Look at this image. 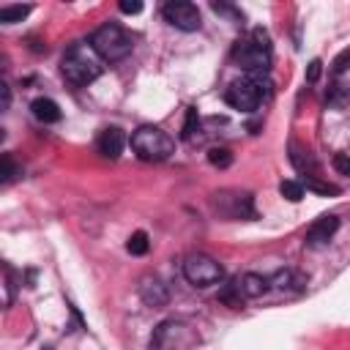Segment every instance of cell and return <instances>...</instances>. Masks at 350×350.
<instances>
[{
    "mask_svg": "<svg viewBox=\"0 0 350 350\" xmlns=\"http://www.w3.org/2000/svg\"><path fill=\"white\" fill-rule=\"evenodd\" d=\"M60 71H63L66 82H71L74 88H85L93 79H98V74H101V57L88 44H71L66 49L63 60H60Z\"/></svg>",
    "mask_w": 350,
    "mask_h": 350,
    "instance_id": "6da1fadb",
    "label": "cell"
},
{
    "mask_svg": "<svg viewBox=\"0 0 350 350\" xmlns=\"http://www.w3.org/2000/svg\"><path fill=\"white\" fill-rule=\"evenodd\" d=\"M232 57L241 68H246L249 74H262L271 68V41L268 33L262 27L252 30L249 38H241L232 49Z\"/></svg>",
    "mask_w": 350,
    "mask_h": 350,
    "instance_id": "7a4b0ae2",
    "label": "cell"
},
{
    "mask_svg": "<svg viewBox=\"0 0 350 350\" xmlns=\"http://www.w3.org/2000/svg\"><path fill=\"white\" fill-rule=\"evenodd\" d=\"M90 46H93V52H96L101 60L118 63V60H123V57L131 52L134 41H131V36H129L120 25L107 22V25H101V27L90 36Z\"/></svg>",
    "mask_w": 350,
    "mask_h": 350,
    "instance_id": "3957f363",
    "label": "cell"
},
{
    "mask_svg": "<svg viewBox=\"0 0 350 350\" xmlns=\"http://www.w3.org/2000/svg\"><path fill=\"white\" fill-rule=\"evenodd\" d=\"M131 150L142 159V161H164L172 156L175 142L167 131H161L159 126H139L131 134Z\"/></svg>",
    "mask_w": 350,
    "mask_h": 350,
    "instance_id": "277c9868",
    "label": "cell"
},
{
    "mask_svg": "<svg viewBox=\"0 0 350 350\" xmlns=\"http://www.w3.org/2000/svg\"><path fill=\"white\" fill-rule=\"evenodd\" d=\"M183 276L194 287H211V284H216V282L224 279V271H221V265L211 254L194 252V254H189L183 260Z\"/></svg>",
    "mask_w": 350,
    "mask_h": 350,
    "instance_id": "5b68a950",
    "label": "cell"
},
{
    "mask_svg": "<svg viewBox=\"0 0 350 350\" xmlns=\"http://www.w3.org/2000/svg\"><path fill=\"white\" fill-rule=\"evenodd\" d=\"M260 98H262V90H260V82L254 79H235L224 90V101L241 112H254L260 107Z\"/></svg>",
    "mask_w": 350,
    "mask_h": 350,
    "instance_id": "8992f818",
    "label": "cell"
},
{
    "mask_svg": "<svg viewBox=\"0 0 350 350\" xmlns=\"http://www.w3.org/2000/svg\"><path fill=\"white\" fill-rule=\"evenodd\" d=\"M161 14H164V19H167L172 27L186 30V33L200 30V25H202L200 8H197L194 3H189V0H170V3L161 8Z\"/></svg>",
    "mask_w": 350,
    "mask_h": 350,
    "instance_id": "52a82bcc",
    "label": "cell"
},
{
    "mask_svg": "<svg viewBox=\"0 0 350 350\" xmlns=\"http://www.w3.org/2000/svg\"><path fill=\"white\" fill-rule=\"evenodd\" d=\"M336 230H339V216L325 213V216L314 219V221H312V227L306 230V246L317 249V246L328 243V241L334 238V232H336Z\"/></svg>",
    "mask_w": 350,
    "mask_h": 350,
    "instance_id": "ba28073f",
    "label": "cell"
},
{
    "mask_svg": "<svg viewBox=\"0 0 350 350\" xmlns=\"http://www.w3.org/2000/svg\"><path fill=\"white\" fill-rule=\"evenodd\" d=\"M96 148H98L101 156L118 159V156L123 153V148H126V137H123V131L115 129V126L101 129V131H98V139H96Z\"/></svg>",
    "mask_w": 350,
    "mask_h": 350,
    "instance_id": "9c48e42d",
    "label": "cell"
},
{
    "mask_svg": "<svg viewBox=\"0 0 350 350\" xmlns=\"http://www.w3.org/2000/svg\"><path fill=\"white\" fill-rule=\"evenodd\" d=\"M139 295H142V301H145L148 306H164V304L170 301L167 287H164L156 276H142V279H139Z\"/></svg>",
    "mask_w": 350,
    "mask_h": 350,
    "instance_id": "30bf717a",
    "label": "cell"
},
{
    "mask_svg": "<svg viewBox=\"0 0 350 350\" xmlns=\"http://www.w3.org/2000/svg\"><path fill=\"white\" fill-rule=\"evenodd\" d=\"M30 109H33V115H36L41 123H57V120L63 118L60 107H57L52 98H36V101L30 104Z\"/></svg>",
    "mask_w": 350,
    "mask_h": 350,
    "instance_id": "8fae6325",
    "label": "cell"
},
{
    "mask_svg": "<svg viewBox=\"0 0 350 350\" xmlns=\"http://www.w3.org/2000/svg\"><path fill=\"white\" fill-rule=\"evenodd\" d=\"M238 287H241V293H243L246 298H260V295L268 290V279L260 276V273H246V276H241Z\"/></svg>",
    "mask_w": 350,
    "mask_h": 350,
    "instance_id": "7c38bea8",
    "label": "cell"
},
{
    "mask_svg": "<svg viewBox=\"0 0 350 350\" xmlns=\"http://www.w3.org/2000/svg\"><path fill=\"white\" fill-rule=\"evenodd\" d=\"M27 14H30V5H3L0 8V22L14 25V22H22Z\"/></svg>",
    "mask_w": 350,
    "mask_h": 350,
    "instance_id": "4fadbf2b",
    "label": "cell"
},
{
    "mask_svg": "<svg viewBox=\"0 0 350 350\" xmlns=\"http://www.w3.org/2000/svg\"><path fill=\"white\" fill-rule=\"evenodd\" d=\"M279 194L284 200H290V202H298L304 197V183L301 180H282L279 183Z\"/></svg>",
    "mask_w": 350,
    "mask_h": 350,
    "instance_id": "5bb4252c",
    "label": "cell"
},
{
    "mask_svg": "<svg viewBox=\"0 0 350 350\" xmlns=\"http://www.w3.org/2000/svg\"><path fill=\"white\" fill-rule=\"evenodd\" d=\"M345 104H350V88L347 85H334L331 93H328V107L342 109Z\"/></svg>",
    "mask_w": 350,
    "mask_h": 350,
    "instance_id": "9a60e30c",
    "label": "cell"
},
{
    "mask_svg": "<svg viewBox=\"0 0 350 350\" xmlns=\"http://www.w3.org/2000/svg\"><path fill=\"white\" fill-rule=\"evenodd\" d=\"M148 246H150V241H148V235L142 232V230H137V232H131V238H129V243H126V249L131 252V254H145L148 252Z\"/></svg>",
    "mask_w": 350,
    "mask_h": 350,
    "instance_id": "2e32d148",
    "label": "cell"
},
{
    "mask_svg": "<svg viewBox=\"0 0 350 350\" xmlns=\"http://www.w3.org/2000/svg\"><path fill=\"white\" fill-rule=\"evenodd\" d=\"M208 161H211L213 167L224 170V167L232 164V153H230L227 148H211V150H208Z\"/></svg>",
    "mask_w": 350,
    "mask_h": 350,
    "instance_id": "e0dca14e",
    "label": "cell"
},
{
    "mask_svg": "<svg viewBox=\"0 0 350 350\" xmlns=\"http://www.w3.org/2000/svg\"><path fill=\"white\" fill-rule=\"evenodd\" d=\"M290 159H293V164H295L301 172H306V167H309V172H314V161H312L309 150H298V145H293V153H290Z\"/></svg>",
    "mask_w": 350,
    "mask_h": 350,
    "instance_id": "ac0fdd59",
    "label": "cell"
},
{
    "mask_svg": "<svg viewBox=\"0 0 350 350\" xmlns=\"http://www.w3.org/2000/svg\"><path fill=\"white\" fill-rule=\"evenodd\" d=\"M197 126H200V115H197L194 107H189V112H186V123H183V139H191L194 131H197Z\"/></svg>",
    "mask_w": 350,
    "mask_h": 350,
    "instance_id": "d6986e66",
    "label": "cell"
},
{
    "mask_svg": "<svg viewBox=\"0 0 350 350\" xmlns=\"http://www.w3.org/2000/svg\"><path fill=\"white\" fill-rule=\"evenodd\" d=\"M16 175H19V167H16V164H14V159H11L8 153H5V156H3V170H0V180H3V183H8V180H14Z\"/></svg>",
    "mask_w": 350,
    "mask_h": 350,
    "instance_id": "ffe728a7",
    "label": "cell"
},
{
    "mask_svg": "<svg viewBox=\"0 0 350 350\" xmlns=\"http://www.w3.org/2000/svg\"><path fill=\"white\" fill-rule=\"evenodd\" d=\"M304 284V279L301 276H295L293 271H284V273H276V287H301Z\"/></svg>",
    "mask_w": 350,
    "mask_h": 350,
    "instance_id": "44dd1931",
    "label": "cell"
},
{
    "mask_svg": "<svg viewBox=\"0 0 350 350\" xmlns=\"http://www.w3.org/2000/svg\"><path fill=\"white\" fill-rule=\"evenodd\" d=\"M331 164H334V170H336L339 175H350V156H347V153H336Z\"/></svg>",
    "mask_w": 350,
    "mask_h": 350,
    "instance_id": "7402d4cb",
    "label": "cell"
},
{
    "mask_svg": "<svg viewBox=\"0 0 350 350\" xmlns=\"http://www.w3.org/2000/svg\"><path fill=\"white\" fill-rule=\"evenodd\" d=\"M120 11L123 14H139L142 11V3L139 0H120Z\"/></svg>",
    "mask_w": 350,
    "mask_h": 350,
    "instance_id": "603a6c76",
    "label": "cell"
},
{
    "mask_svg": "<svg viewBox=\"0 0 350 350\" xmlns=\"http://www.w3.org/2000/svg\"><path fill=\"white\" fill-rule=\"evenodd\" d=\"M347 66H350V49H347V52H342V55L334 60V74H342Z\"/></svg>",
    "mask_w": 350,
    "mask_h": 350,
    "instance_id": "cb8c5ba5",
    "label": "cell"
},
{
    "mask_svg": "<svg viewBox=\"0 0 350 350\" xmlns=\"http://www.w3.org/2000/svg\"><path fill=\"white\" fill-rule=\"evenodd\" d=\"M320 66H323L320 60H312V63H309V74H306V79H309V82H314V79L320 77Z\"/></svg>",
    "mask_w": 350,
    "mask_h": 350,
    "instance_id": "d4e9b609",
    "label": "cell"
},
{
    "mask_svg": "<svg viewBox=\"0 0 350 350\" xmlns=\"http://www.w3.org/2000/svg\"><path fill=\"white\" fill-rule=\"evenodd\" d=\"M0 93H3V109H8V104H11V90H8V85H5V82L0 85Z\"/></svg>",
    "mask_w": 350,
    "mask_h": 350,
    "instance_id": "484cf974",
    "label": "cell"
}]
</instances>
